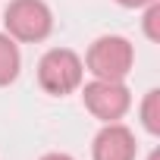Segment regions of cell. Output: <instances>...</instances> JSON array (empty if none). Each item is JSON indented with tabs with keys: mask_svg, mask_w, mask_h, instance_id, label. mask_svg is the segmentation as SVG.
<instances>
[{
	"mask_svg": "<svg viewBox=\"0 0 160 160\" xmlns=\"http://www.w3.org/2000/svg\"><path fill=\"white\" fill-rule=\"evenodd\" d=\"M82 78H85V66L78 60V53L69 47H53L38 60V85L47 94L63 98L82 85Z\"/></svg>",
	"mask_w": 160,
	"mask_h": 160,
	"instance_id": "cell-1",
	"label": "cell"
},
{
	"mask_svg": "<svg viewBox=\"0 0 160 160\" xmlns=\"http://www.w3.org/2000/svg\"><path fill=\"white\" fill-rule=\"evenodd\" d=\"M135 63V50L126 38L119 35H104L88 47L85 66L94 78H107V82H122V78L132 72Z\"/></svg>",
	"mask_w": 160,
	"mask_h": 160,
	"instance_id": "cell-2",
	"label": "cell"
},
{
	"mask_svg": "<svg viewBox=\"0 0 160 160\" xmlns=\"http://www.w3.org/2000/svg\"><path fill=\"white\" fill-rule=\"evenodd\" d=\"M3 25L13 41L35 44L53 32V13L44 0H13L3 13Z\"/></svg>",
	"mask_w": 160,
	"mask_h": 160,
	"instance_id": "cell-3",
	"label": "cell"
},
{
	"mask_svg": "<svg viewBox=\"0 0 160 160\" xmlns=\"http://www.w3.org/2000/svg\"><path fill=\"white\" fill-rule=\"evenodd\" d=\"M82 101H85V107H88L98 119H104V122L122 119V116L129 113V107H132L129 88H126L122 82H107V78H94V82H88V85L82 88Z\"/></svg>",
	"mask_w": 160,
	"mask_h": 160,
	"instance_id": "cell-4",
	"label": "cell"
},
{
	"mask_svg": "<svg viewBox=\"0 0 160 160\" xmlns=\"http://www.w3.org/2000/svg\"><path fill=\"white\" fill-rule=\"evenodd\" d=\"M138 154V141L132 135V129H126L122 122H107L91 144V157L94 160H135Z\"/></svg>",
	"mask_w": 160,
	"mask_h": 160,
	"instance_id": "cell-5",
	"label": "cell"
},
{
	"mask_svg": "<svg viewBox=\"0 0 160 160\" xmlns=\"http://www.w3.org/2000/svg\"><path fill=\"white\" fill-rule=\"evenodd\" d=\"M19 66H22V57H19V47L10 35L0 32V88L16 82V75H19Z\"/></svg>",
	"mask_w": 160,
	"mask_h": 160,
	"instance_id": "cell-6",
	"label": "cell"
},
{
	"mask_svg": "<svg viewBox=\"0 0 160 160\" xmlns=\"http://www.w3.org/2000/svg\"><path fill=\"white\" fill-rule=\"evenodd\" d=\"M141 126L151 135H160V91L151 88L141 101Z\"/></svg>",
	"mask_w": 160,
	"mask_h": 160,
	"instance_id": "cell-7",
	"label": "cell"
},
{
	"mask_svg": "<svg viewBox=\"0 0 160 160\" xmlns=\"http://www.w3.org/2000/svg\"><path fill=\"white\" fill-rule=\"evenodd\" d=\"M144 35L151 41H160V3H148V13H144Z\"/></svg>",
	"mask_w": 160,
	"mask_h": 160,
	"instance_id": "cell-8",
	"label": "cell"
},
{
	"mask_svg": "<svg viewBox=\"0 0 160 160\" xmlns=\"http://www.w3.org/2000/svg\"><path fill=\"white\" fill-rule=\"evenodd\" d=\"M116 3H119V7H132V10H135V7H148V3H154V0H116Z\"/></svg>",
	"mask_w": 160,
	"mask_h": 160,
	"instance_id": "cell-9",
	"label": "cell"
},
{
	"mask_svg": "<svg viewBox=\"0 0 160 160\" xmlns=\"http://www.w3.org/2000/svg\"><path fill=\"white\" fill-rule=\"evenodd\" d=\"M41 160H75V157H69V154H44Z\"/></svg>",
	"mask_w": 160,
	"mask_h": 160,
	"instance_id": "cell-10",
	"label": "cell"
},
{
	"mask_svg": "<svg viewBox=\"0 0 160 160\" xmlns=\"http://www.w3.org/2000/svg\"><path fill=\"white\" fill-rule=\"evenodd\" d=\"M151 160H160V151H154V154H151Z\"/></svg>",
	"mask_w": 160,
	"mask_h": 160,
	"instance_id": "cell-11",
	"label": "cell"
}]
</instances>
